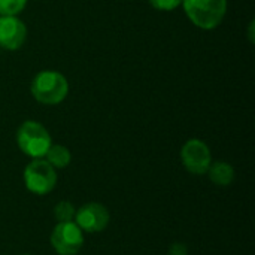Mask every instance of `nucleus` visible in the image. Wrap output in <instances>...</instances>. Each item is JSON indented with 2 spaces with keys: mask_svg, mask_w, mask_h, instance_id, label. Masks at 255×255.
Wrapping results in <instances>:
<instances>
[{
  "mask_svg": "<svg viewBox=\"0 0 255 255\" xmlns=\"http://www.w3.org/2000/svg\"><path fill=\"white\" fill-rule=\"evenodd\" d=\"M30 91L42 105H58L67 97L69 82L57 70H42L33 78Z\"/></svg>",
  "mask_w": 255,
  "mask_h": 255,
  "instance_id": "1",
  "label": "nucleus"
},
{
  "mask_svg": "<svg viewBox=\"0 0 255 255\" xmlns=\"http://www.w3.org/2000/svg\"><path fill=\"white\" fill-rule=\"evenodd\" d=\"M190 21L203 30L218 27L227 12V0H182Z\"/></svg>",
  "mask_w": 255,
  "mask_h": 255,
  "instance_id": "2",
  "label": "nucleus"
},
{
  "mask_svg": "<svg viewBox=\"0 0 255 255\" xmlns=\"http://www.w3.org/2000/svg\"><path fill=\"white\" fill-rule=\"evenodd\" d=\"M18 148L31 158L45 157L52 140L48 130L37 121H24L16 130Z\"/></svg>",
  "mask_w": 255,
  "mask_h": 255,
  "instance_id": "3",
  "label": "nucleus"
},
{
  "mask_svg": "<svg viewBox=\"0 0 255 255\" xmlns=\"http://www.w3.org/2000/svg\"><path fill=\"white\" fill-rule=\"evenodd\" d=\"M24 185L25 188L37 196L49 194L57 185L55 169L42 158H33L24 169Z\"/></svg>",
  "mask_w": 255,
  "mask_h": 255,
  "instance_id": "4",
  "label": "nucleus"
},
{
  "mask_svg": "<svg viewBox=\"0 0 255 255\" xmlns=\"http://www.w3.org/2000/svg\"><path fill=\"white\" fill-rule=\"evenodd\" d=\"M84 232L75 221L57 223L51 233V245L58 255H76L84 245Z\"/></svg>",
  "mask_w": 255,
  "mask_h": 255,
  "instance_id": "5",
  "label": "nucleus"
},
{
  "mask_svg": "<svg viewBox=\"0 0 255 255\" xmlns=\"http://www.w3.org/2000/svg\"><path fill=\"white\" fill-rule=\"evenodd\" d=\"M181 161L193 175H205L212 163L209 146L200 139H190L181 148Z\"/></svg>",
  "mask_w": 255,
  "mask_h": 255,
  "instance_id": "6",
  "label": "nucleus"
},
{
  "mask_svg": "<svg viewBox=\"0 0 255 255\" xmlns=\"http://www.w3.org/2000/svg\"><path fill=\"white\" fill-rule=\"evenodd\" d=\"M73 221L82 232L99 233L108 227L111 221V214L105 205L97 203V202H90V203L82 205L75 212Z\"/></svg>",
  "mask_w": 255,
  "mask_h": 255,
  "instance_id": "7",
  "label": "nucleus"
},
{
  "mask_svg": "<svg viewBox=\"0 0 255 255\" xmlns=\"http://www.w3.org/2000/svg\"><path fill=\"white\" fill-rule=\"evenodd\" d=\"M27 37V27L18 16H0V46L7 51L19 49Z\"/></svg>",
  "mask_w": 255,
  "mask_h": 255,
  "instance_id": "8",
  "label": "nucleus"
},
{
  "mask_svg": "<svg viewBox=\"0 0 255 255\" xmlns=\"http://www.w3.org/2000/svg\"><path fill=\"white\" fill-rule=\"evenodd\" d=\"M206 173L209 175V179L218 187H229L235 181V169L226 161L211 163Z\"/></svg>",
  "mask_w": 255,
  "mask_h": 255,
  "instance_id": "9",
  "label": "nucleus"
},
{
  "mask_svg": "<svg viewBox=\"0 0 255 255\" xmlns=\"http://www.w3.org/2000/svg\"><path fill=\"white\" fill-rule=\"evenodd\" d=\"M45 158L54 169H64L70 164L72 154L66 146L58 143H51V146L45 154Z\"/></svg>",
  "mask_w": 255,
  "mask_h": 255,
  "instance_id": "10",
  "label": "nucleus"
},
{
  "mask_svg": "<svg viewBox=\"0 0 255 255\" xmlns=\"http://www.w3.org/2000/svg\"><path fill=\"white\" fill-rule=\"evenodd\" d=\"M75 206L70 203V202H60L55 205L54 208V217L58 223H69V221H73L75 220Z\"/></svg>",
  "mask_w": 255,
  "mask_h": 255,
  "instance_id": "11",
  "label": "nucleus"
},
{
  "mask_svg": "<svg viewBox=\"0 0 255 255\" xmlns=\"http://www.w3.org/2000/svg\"><path fill=\"white\" fill-rule=\"evenodd\" d=\"M25 4L27 0H0V16H16Z\"/></svg>",
  "mask_w": 255,
  "mask_h": 255,
  "instance_id": "12",
  "label": "nucleus"
},
{
  "mask_svg": "<svg viewBox=\"0 0 255 255\" xmlns=\"http://www.w3.org/2000/svg\"><path fill=\"white\" fill-rule=\"evenodd\" d=\"M149 3L157 10H173L182 4V0H149Z\"/></svg>",
  "mask_w": 255,
  "mask_h": 255,
  "instance_id": "13",
  "label": "nucleus"
},
{
  "mask_svg": "<svg viewBox=\"0 0 255 255\" xmlns=\"http://www.w3.org/2000/svg\"><path fill=\"white\" fill-rule=\"evenodd\" d=\"M167 255H188V248L185 244L176 242V244L170 245Z\"/></svg>",
  "mask_w": 255,
  "mask_h": 255,
  "instance_id": "14",
  "label": "nucleus"
},
{
  "mask_svg": "<svg viewBox=\"0 0 255 255\" xmlns=\"http://www.w3.org/2000/svg\"><path fill=\"white\" fill-rule=\"evenodd\" d=\"M22 255H30V254H22Z\"/></svg>",
  "mask_w": 255,
  "mask_h": 255,
  "instance_id": "15",
  "label": "nucleus"
}]
</instances>
